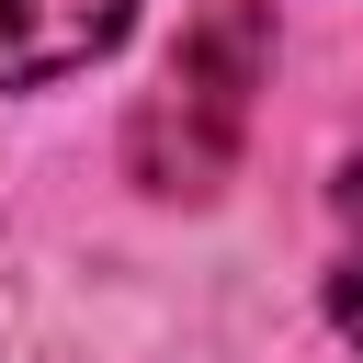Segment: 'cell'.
Returning a JSON list of instances; mask_svg holds the SVG:
<instances>
[{
  "mask_svg": "<svg viewBox=\"0 0 363 363\" xmlns=\"http://www.w3.org/2000/svg\"><path fill=\"white\" fill-rule=\"evenodd\" d=\"M329 318H340V340L363 352V250H352V261L329 272Z\"/></svg>",
  "mask_w": 363,
  "mask_h": 363,
  "instance_id": "obj_3",
  "label": "cell"
},
{
  "mask_svg": "<svg viewBox=\"0 0 363 363\" xmlns=\"http://www.w3.org/2000/svg\"><path fill=\"white\" fill-rule=\"evenodd\" d=\"M136 0H0V91H45L91 57H113Z\"/></svg>",
  "mask_w": 363,
  "mask_h": 363,
  "instance_id": "obj_2",
  "label": "cell"
},
{
  "mask_svg": "<svg viewBox=\"0 0 363 363\" xmlns=\"http://www.w3.org/2000/svg\"><path fill=\"white\" fill-rule=\"evenodd\" d=\"M261 68H272V11L261 0H204V23L170 45V68L136 102V182L147 193H216L238 136H250Z\"/></svg>",
  "mask_w": 363,
  "mask_h": 363,
  "instance_id": "obj_1",
  "label": "cell"
},
{
  "mask_svg": "<svg viewBox=\"0 0 363 363\" xmlns=\"http://www.w3.org/2000/svg\"><path fill=\"white\" fill-rule=\"evenodd\" d=\"M340 216L363 227V147H352V170H340Z\"/></svg>",
  "mask_w": 363,
  "mask_h": 363,
  "instance_id": "obj_4",
  "label": "cell"
}]
</instances>
